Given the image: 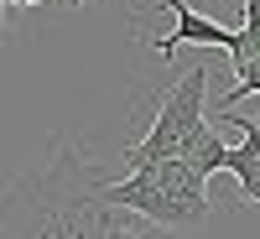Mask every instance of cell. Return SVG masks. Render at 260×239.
<instances>
[{"mask_svg":"<svg viewBox=\"0 0 260 239\" xmlns=\"http://www.w3.org/2000/svg\"><path fill=\"white\" fill-rule=\"evenodd\" d=\"M151 229L141 213L115 208L104 198V166L83 151V141H57L52 156L21 172L0 198V234L37 239H110Z\"/></svg>","mask_w":260,"mask_h":239,"instance_id":"1","label":"cell"},{"mask_svg":"<svg viewBox=\"0 0 260 239\" xmlns=\"http://www.w3.org/2000/svg\"><path fill=\"white\" fill-rule=\"evenodd\" d=\"M104 198L115 208L141 213L151 229H198L208 219V177L192 172L182 156H161L151 166H136L120 182H104Z\"/></svg>","mask_w":260,"mask_h":239,"instance_id":"2","label":"cell"},{"mask_svg":"<svg viewBox=\"0 0 260 239\" xmlns=\"http://www.w3.org/2000/svg\"><path fill=\"white\" fill-rule=\"evenodd\" d=\"M203 104H208V68L198 62V68H187V73L161 94L156 120L146 125V135H141L136 146H125V166L136 172V166H151V161H161V156H177L182 141L203 125Z\"/></svg>","mask_w":260,"mask_h":239,"instance_id":"3","label":"cell"},{"mask_svg":"<svg viewBox=\"0 0 260 239\" xmlns=\"http://www.w3.org/2000/svg\"><path fill=\"white\" fill-rule=\"evenodd\" d=\"M161 6L172 11V21H177V26H172L167 37H156V42H151L161 62H172V52H177L182 42H198V47H224V52H234V47H240V31H229V26H219V21L198 16V11L187 6V0H161Z\"/></svg>","mask_w":260,"mask_h":239,"instance_id":"4","label":"cell"},{"mask_svg":"<svg viewBox=\"0 0 260 239\" xmlns=\"http://www.w3.org/2000/svg\"><path fill=\"white\" fill-rule=\"evenodd\" d=\"M177 156L192 166V172H203V177H213V172H224V156H229V141L219 135V130H213L208 120L198 125V130H192V135L182 141V151H177Z\"/></svg>","mask_w":260,"mask_h":239,"instance_id":"5","label":"cell"},{"mask_svg":"<svg viewBox=\"0 0 260 239\" xmlns=\"http://www.w3.org/2000/svg\"><path fill=\"white\" fill-rule=\"evenodd\" d=\"M224 172H234V182H240V198L250 208H260V156L245 146H229V156H224Z\"/></svg>","mask_w":260,"mask_h":239,"instance_id":"6","label":"cell"},{"mask_svg":"<svg viewBox=\"0 0 260 239\" xmlns=\"http://www.w3.org/2000/svg\"><path fill=\"white\" fill-rule=\"evenodd\" d=\"M234 130H240V146L245 151H255V156H260V120H229Z\"/></svg>","mask_w":260,"mask_h":239,"instance_id":"7","label":"cell"},{"mask_svg":"<svg viewBox=\"0 0 260 239\" xmlns=\"http://www.w3.org/2000/svg\"><path fill=\"white\" fill-rule=\"evenodd\" d=\"M6 6H42V0H6Z\"/></svg>","mask_w":260,"mask_h":239,"instance_id":"8","label":"cell"},{"mask_svg":"<svg viewBox=\"0 0 260 239\" xmlns=\"http://www.w3.org/2000/svg\"><path fill=\"white\" fill-rule=\"evenodd\" d=\"M68 6H89V0H68Z\"/></svg>","mask_w":260,"mask_h":239,"instance_id":"9","label":"cell"}]
</instances>
